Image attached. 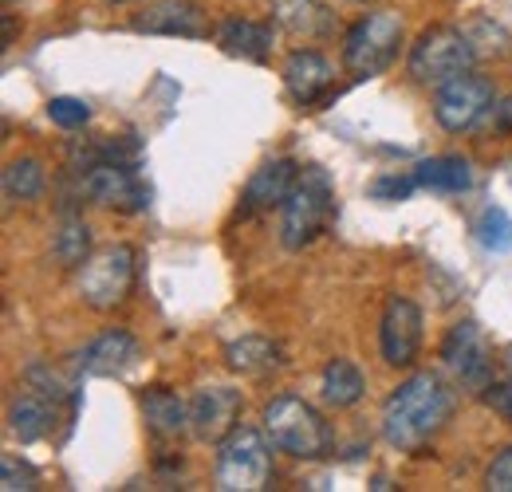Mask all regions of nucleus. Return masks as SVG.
Returning <instances> with one entry per match:
<instances>
[{"label":"nucleus","instance_id":"f257e3e1","mask_svg":"<svg viewBox=\"0 0 512 492\" xmlns=\"http://www.w3.org/2000/svg\"><path fill=\"white\" fill-rule=\"evenodd\" d=\"M449 414H453V394L446 390V382L430 370L410 374L383 402L386 445L398 453H414L446 426Z\"/></svg>","mask_w":512,"mask_h":492},{"label":"nucleus","instance_id":"f03ea898","mask_svg":"<svg viewBox=\"0 0 512 492\" xmlns=\"http://www.w3.org/2000/svg\"><path fill=\"white\" fill-rule=\"evenodd\" d=\"M264 433L280 453L296 461H320L331 453V430L323 414L296 394H280L264 406Z\"/></svg>","mask_w":512,"mask_h":492},{"label":"nucleus","instance_id":"7ed1b4c3","mask_svg":"<svg viewBox=\"0 0 512 492\" xmlns=\"http://www.w3.org/2000/svg\"><path fill=\"white\" fill-rule=\"evenodd\" d=\"M331 213H335V189H331L327 170H320V166L300 170L288 201L280 205V241H284V248L300 252L304 245H312L327 229Z\"/></svg>","mask_w":512,"mask_h":492},{"label":"nucleus","instance_id":"20e7f679","mask_svg":"<svg viewBox=\"0 0 512 492\" xmlns=\"http://www.w3.org/2000/svg\"><path fill=\"white\" fill-rule=\"evenodd\" d=\"M473 63H477V52H473L465 28L434 24V28H426V32L410 44L406 67H410L414 83H422V87H442L453 75L473 71Z\"/></svg>","mask_w":512,"mask_h":492},{"label":"nucleus","instance_id":"39448f33","mask_svg":"<svg viewBox=\"0 0 512 492\" xmlns=\"http://www.w3.org/2000/svg\"><path fill=\"white\" fill-rule=\"evenodd\" d=\"M272 477L268 441L253 426H237L225 441H217V469L213 485L221 492H256Z\"/></svg>","mask_w":512,"mask_h":492},{"label":"nucleus","instance_id":"423d86ee","mask_svg":"<svg viewBox=\"0 0 512 492\" xmlns=\"http://www.w3.org/2000/svg\"><path fill=\"white\" fill-rule=\"evenodd\" d=\"M402 20L398 12H367L343 40V63L355 79H375L398 60Z\"/></svg>","mask_w":512,"mask_h":492},{"label":"nucleus","instance_id":"0eeeda50","mask_svg":"<svg viewBox=\"0 0 512 492\" xmlns=\"http://www.w3.org/2000/svg\"><path fill=\"white\" fill-rule=\"evenodd\" d=\"M134 288V248L107 245L79 264V300L95 311L119 308Z\"/></svg>","mask_w":512,"mask_h":492},{"label":"nucleus","instance_id":"6e6552de","mask_svg":"<svg viewBox=\"0 0 512 492\" xmlns=\"http://www.w3.org/2000/svg\"><path fill=\"white\" fill-rule=\"evenodd\" d=\"M493 103H497L493 99V83L485 75L465 71V75H453L449 83L438 87V95H434V119L449 134H461V130L481 123L493 111Z\"/></svg>","mask_w":512,"mask_h":492},{"label":"nucleus","instance_id":"1a4fd4ad","mask_svg":"<svg viewBox=\"0 0 512 492\" xmlns=\"http://www.w3.org/2000/svg\"><path fill=\"white\" fill-rule=\"evenodd\" d=\"M379 351L383 363L394 370L410 367L422 351V311L406 296H390L383 308V323H379Z\"/></svg>","mask_w":512,"mask_h":492},{"label":"nucleus","instance_id":"9d476101","mask_svg":"<svg viewBox=\"0 0 512 492\" xmlns=\"http://www.w3.org/2000/svg\"><path fill=\"white\" fill-rule=\"evenodd\" d=\"M442 359L461 378V386L481 390V394L489 390V382H493V359H489V347H485L481 327L473 319L449 327L446 343H442Z\"/></svg>","mask_w":512,"mask_h":492},{"label":"nucleus","instance_id":"9b49d317","mask_svg":"<svg viewBox=\"0 0 512 492\" xmlns=\"http://www.w3.org/2000/svg\"><path fill=\"white\" fill-rule=\"evenodd\" d=\"M241 390L233 386H201L190 398V433L197 441H225L241 422Z\"/></svg>","mask_w":512,"mask_h":492},{"label":"nucleus","instance_id":"f8f14e48","mask_svg":"<svg viewBox=\"0 0 512 492\" xmlns=\"http://www.w3.org/2000/svg\"><path fill=\"white\" fill-rule=\"evenodd\" d=\"M130 28L146 36H186V40L209 36V20L193 0H158L146 12H138Z\"/></svg>","mask_w":512,"mask_h":492},{"label":"nucleus","instance_id":"ddd939ff","mask_svg":"<svg viewBox=\"0 0 512 492\" xmlns=\"http://www.w3.org/2000/svg\"><path fill=\"white\" fill-rule=\"evenodd\" d=\"M296 178H300V170H296L292 158H272V162H264L253 178H249V185H245L241 213L249 217V213H268V209L284 205L288 193H292V185H296Z\"/></svg>","mask_w":512,"mask_h":492},{"label":"nucleus","instance_id":"4468645a","mask_svg":"<svg viewBox=\"0 0 512 492\" xmlns=\"http://www.w3.org/2000/svg\"><path fill=\"white\" fill-rule=\"evenodd\" d=\"M138 363V339L130 331H103L83 355L79 370L83 374H99V378H119Z\"/></svg>","mask_w":512,"mask_h":492},{"label":"nucleus","instance_id":"2eb2a0df","mask_svg":"<svg viewBox=\"0 0 512 492\" xmlns=\"http://www.w3.org/2000/svg\"><path fill=\"white\" fill-rule=\"evenodd\" d=\"M331 79H335V67L320 52H292L284 63V87L300 107H312L316 99H323Z\"/></svg>","mask_w":512,"mask_h":492},{"label":"nucleus","instance_id":"dca6fc26","mask_svg":"<svg viewBox=\"0 0 512 492\" xmlns=\"http://www.w3.org/2000/svg\"><path fill=\"white\" fill-rule=\"evenodd\" d=\"M142 418H146V426L154 437H162V441H178L182 433L190 430V406L174 394V390H166V386H150L142 398Z\"/></svg>","mask_w":512,"mask_h":492},{"label":"nucleus","instance_id":"f3484780","mask_svg":"<svg viewBox=\"0 0 512 492\" xmlns=\"http://www.w3.org/2000/svg\"><path fill=\"white\" fill-rule=\"evenodd\" d=\"M272 20L288 36H300V40H320L335 28L331 12L320 0H272Z\"/></svg>","mask_w":512,"mask_h":492},{"label":"nucleus","instance_id":"a211bd4d","mask_svg":"<svg viewBox=\"0 0 512 492\" xmlns=\"http://www.w3.org/2000/svg\"><path fill=\"white\" fill-rule=\"evenodd\" d=\"M217 44H221L225 56L264 63L268 52H272V28L268 24H256V20H225L217 28Z\"/></svg>","mask_w":512,"mask_h":492},{"label":"nucleus","instance_id":"6ab92c4d","mask_svg":"<svg viewBox=\"0 0 512 492\" xmlns=\"http://www.w3.org/2000/svg\"><path fill=\"white\" fill-rule=\"evenodd\" d=\"M225 363L237 370V374H245V378H264V374L284 367V355H280V347L272 339L245 335V339H233L225 347Z\"/></svg>","mask_w":512,"mask_h":492},{"label":"nucleus","instance_id":"aec40b11","mask_svg":"<svg viewBox=\"0 0 512 492\" xmlns=\"http://www.w3.org/2000/svg\"><path fill=\"white\" fill-rule=\"evenodd\" d=\"M367 394V378L351 359H331L320 374V398L331 410H351Z\"/></svg>","mask_w":512,"mask_h":492},{"label":"nucleus","instance_id":"412c9836","mask_svg":"<svg viewBox=\"0 0 512 492\" xmlns=\"http://www.w3.org/2000/svg\"><path fill=\"white\" fill-rule=\"evenodd\" d=\"M418 185L434 189V193H469L473 189V166L457 154H442V158H426L414 166Z\"/></svg>","mask_w":512,"mask_h":492},{"label":"nucleus","instance_id":"4be33fe9","mask_svg":"<svg viewBox=\"0 0 512 492\" xmlns=\"http://www.w3.org/2000/svg\"><path fill=\"white\" fill-rule=\"evenodd\" d=\"M8 426L20 437V445H36V441L48 433V426H52V410H48L44 394H24V398H16L12 410H8Z\"/></svg>","mask_w":512,"mask_h":492},{"label":"nucleus","instance_id":"5701e85b","mask_svg":"<svg viewBox=\"0 0 512 492\" xmlns=\"http://www.w3.org/2000/svg\"><path fill=\"white\" fill-rule=\"evenodd\" d=\"M465 36H469L477 60H505V56H512V36L493 16H473L465 24Z\"/></svg>","mask_w":512,"mask_h":492},{"label":"nucleus","instance_id":"b1692460","mask_svg":"<svg viewBox=\"0 0 512 492\" xmlns=\"http://www.w3.org/2000/svg\"><path fill=\"white\" fill-rule=\"evenodd\" d=\"M44 182L48 178H44V166L36 158H16L4 170V197H12V201H36L44 193Z\"/></svg>","mask_w":512,"mask_h":492},{"label":"nucleus","instance_id":"393cba45","mask_svg":"<svg viewBox=\"0 0 512 492\" xmlns=\"http://www.w3.org/2000/svg\"><path fill=\"white\" fill-rule=\"evenodd\" d=\"M87 248H91V229H87V221L83 217H64L60 221V233H56V241H52V252H56V260L64 264V268H79L83 260H87Z\"/></svg>","mask_w":512,"mask_h":492},{"label":"nucleus","instance_id":"a878e982","mask_svg":"<svg viewBox=\"0 0 512 492\" xmlns=\"http://www.w3.org/2000/svg\"><path fill=\"white\" fill-rule=\"evenodd\" d=\"M473 233H477V245L485 248V252H512V217L501 205L481 209Z\"/></svg>","mask_w":512,"mask_h":492},{"label":"nucleus","instance_id":"bb28decb","mask_svg":"<svg viewBox=\"0 0 512 492\" xmlns=\"http://www.w3.org/2000/svg\"><path fill=\"white\" fill-rule=\"evenodd\" d=\"M48 119L60 126V130H79V126L91 123V107L83 99H71V95H60L48 103Z\"/></svg>","mask_w":512,"mask_h":492},{"label":"nucleus","instance_id":"cd10ccee","mask_svg":"<svg viewBox=\"0 0 512 492\" xmlns=\"http://www.w3.org/2000/svg\"><path fill=\"white\" fill-rule=\"evenodd\" d=\"M0 489L4 492H32L40 489V473L28 465V461H16V457H4L0 461Z\"/></svg>","mask_w":512,"mask_h":492},{"label":"nucleus","instance_id":"c85d7f7f","mask_svg":"<svg viewBox=\"0 0 512 492\" xmlns=\"http://www.w3.org/2000/svg\"><path fill=\"white\" fill-rule=\"evenodd\" d=\"M414 189H418V174H383L371 185V197L375 201H406Z\"/></svg>","mask_w":512,"mask_h":492},{"label":"nucleus","instance_id":"c756f323","mask_svg":"<svg viewBox=\"0 0 512 492\" xmlns=\"http://www.w3.org/2000/svg\"><path fill=\"white\" fill-rule=\"evenodd\" d=\"M485 489L512 492V445L509 449H501V457L489 465V473H485Z\"/></svg>","mask_w":512,"mask_h":492},{"label":"nucleus","instance_id":"7c9ffc66","mask_svg":"<svg viewBox=\"0 0 512 492\" xmlns=\"http://www.w3.org/2000/svg\"><path fill=\"white\" fill-rule=\"evenodd\" d=\"M485 402L505 418L512 426V378H505V382H489V390H485Z\"/></svg>","mask_w":512,"mask_h":492},{"label":"nucleus","instance_id":"2f4dec72","mask_svg":"<svg viewBox=\"0 0 512 492\" xmlns=\"http://www.w3.org/2000/svg\"><path fill=\"white\" fill-rule=\"evenodd\" d=\"M493 130L497 134H512V95L509 99H501V103H493Z\"/></svg>","mask_w":512,"mask_h":492},{"label":"nucleus","instance_id":"473e14b6","mask_svg":"<svg viewBox=\"0 0 512 492\" xmlns=\"http://www.w3.org/2000/svg\"><path fill=\"white\" fill-rule=\"evenodd\" d=\"M107 4H127V0H107Z\"/></svg>","mask_w":512,"mask_h":492},{"label":"nucleus","instance_id":"72a5a7b5","mask_svg":"<svg viewBox=\"0 0 512 492\" xmlns=\"http://www.w3.org/2000/svg\"><path fill=\"white\" fill-rule=\"evenodd\" d=\"M355 4H367V0H355Z\"/></svg>","mask_w":512,"mask_h":492}]
</instances>
